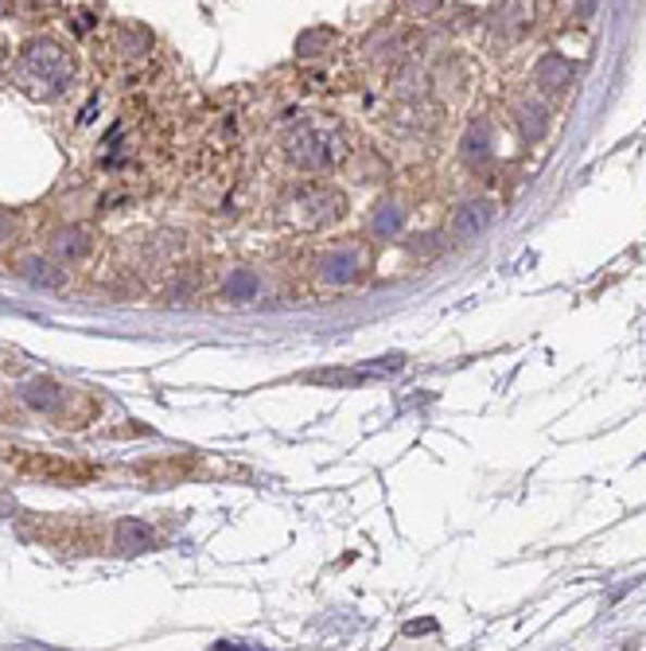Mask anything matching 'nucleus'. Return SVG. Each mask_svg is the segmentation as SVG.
Masks as SVG:
<instances>
[{"instance_id": "18", "label": "nucleus", "mask_w": 646, "mask_h": 651, "mask_svg": "<svg viewBox=\"0 0 646 651\" xmlns=\"http://www.w3.org/2000/svg\"><path fill=\"white\" fill-rule=\"evenodd\" d=\"M4 12H9V0H0V20H4Z\"/></svg>"}, {"instance_id": "12", "label": "nucleus", "mask_w": 646, "mask_h": 651, "mask_svg": "<svg viewBox=\"0 0 646 651\" xmlns=\"http://www.w3.org/2000/svg\"><path fill=\"white\" fill-rule=\"evenodd\" d=\"M332 39H335L332 28H308V32H300V39H296V56H300V59L323 56V47L332 44Z\"/></svg>"}, {"instance_id": "15", "label": "nucleus", "mask_w": 646, "mask_h": 651, "mask_svg": "<svg viewBox=\"0 0 646 651\" xmlns=\"http://www.w3.org/2000/svg\"><path fill=\"white\" fill-rule=\"evenodd\" d=\"M440 9H444V0H401V12H406L409 20H428Z\"/></svg>"}, {"instance_id": "11", "label": "nucleus", "mask_w": 646, "mask_h": 651, "mask_svg": "<svg viewBox=\"0 0 646 651\" xmlns=\"http://www.w3.org/2000/svg\"><path fill=\"white\" fill-rule=\"evenodd\" d=\"M152 542H157V535H152L145 523H137V519L117 523V546L121 550H148Z\"/></svg>"}, {"instance_id": "2", "label": "nucleus", "mask_w": 646, "mask_h": 651, "mask_svg": "<svg viewBox=\"0 0 646 651\" xmlns=\"http://www.w3.org/2000/svg\"><path fill=\"white\" fill-rule=\"evenodd\" d=\"M4 460L16 465L20 472L36 476V480H51V484H86L94 476V468L78 465V460H66V456H51V453H20V449H9Z\"/></svg>"}, {"instance_id": "4", "label": "nucleus", "mask_w": 646, "mask_h": 651, "mask_svg": "<svg viewBox=\"0 0 646 651\" xmlns=\"http://www.w3.org/2000/svg\"><path fill=\"white\" fill-rule=\"evenodd\" d=\"M288 160L296 168H308V172H320V168L332 164V145L323 137V130L315 125H305V130H296L288 137Z\"/></svg>"}, {"instance_id": "6", "label": "nucleus", "mask_w": 646, "mask_h": 651, "mask_svg": "<svg viewBox=\"0 0 646 651\" xmlns=\"http://www.w3.org/2000/svg\"><path fill=\"white\" fill-rule=\"evenodd\" d=\"M362 270V250L359 246H332V250L323 254L320 261V273L323 281H332V285H347V281H355Z\"/></svg>"}, {"instance_id": "8", "label": "nucleus", "mask_w": 646, "mask_h": 651, "mask_svg": "<svg viewBox=\"0 0 646 651\" xmlns=\"http://www.w3.org/2000/svg\"><path fill=\"white\" fill-rule=\"evenodd\" d=\"M514 125L518 133H522V140H542L545 130H549V110H545V102H537V98H522V102L514 106Z\"/></svg>"}, {"instance_id": "5", "label": "nucleus", "mask_w": 646, "mask_h": 651, "mask_svg": "<svg viewBox=\"0 0 646 651\" xmlns=\"http://www.w3.org/2000/svg\"><path fill=\"white\" fill-rule=\"evenodd\" d=\"M530 78H534L537 94H545V98H557V94H564L569 86H573L576 66L569 63L561 51H549V56H542L534 63V75H530Z\"/></svg>"}, {"instance_id": "10", "label": "nucleus", "mask_w": 646, "mask_h": 651, "mask_svg": "<svg viewBox=\"0 0 646 651\" xmlns=\"http://www.w3.org/2000/svg\"><path fill=\"white\" fill-rule=\"evenodd\" d=\"M463 160L468 164H487L490 160V133H487V122H475L468 130V137H463Z\"/></svg>"}, {"instance_id": "16", "label": "nucleus", "mask_w": 646, "mask_h": 651, "mask_svg": "<svg viewBox=\"0 0 646 651\" xmlns=\"http://www.w3.org/2000/svg\"><path fill=\"white\" fill-rule=\"evenodd\" d=\"M374 231H386V234H397L401 231V211H386V207H382L378 211V219H374Z\"/></svg>"}, {"instance_id": "17", "label": "nucleus", "mask_w": 646, "mask_h": 651, "mask_svg": "<svg viewBox=\"0 0 646 651\" xmlns=\"http://www.w3.org/2000/svg\"><path fill=\"white\" fill-rule=\"evenodd\" d=\"M253 293V278L250 273H238V278L226 285V297H250Z\"/></svg>"}, {"instance_id": "7", "label": "nucleus", "mask_w": 646, "mask_h": 651, "mask_svg": "<svg viewBox=\"0 0 646 651\" xmlns=\"http://www.w3.org/2000/svg\"><path fill=\"white\" fill-rule=\"evenodd\" d=\"M490 219H495V207H490L487 199H471V204H463L460 211H456L452 234L460 243H471V238H480V234L487 231Z\"/></svg>"}, {"instance_id": "9", "label": "nucleus", "mask_w": 646, "mask_h": 651, "mask_svg": "<svg viewBox=\"0 0 646 651\" xmlns=\"http://www.w3.org/2000/svg\"><path fill=\"white\" fill-rule=\"evenodd\" d=\"M24 398L36 409H44V414H59V409L71 402V391H63V386H55V382H47V379H36L24 386Z\"/></svg>"}, {"instance_id": "14", "label": "nucleus", "mask_w": 646, "mask_h": 651, "mask_svg": "<svg viewBox=\"0 0 646 651\" xmlns=\"http://www.w3.org/2000/svg\"><path fill=\"white\" fill-rule=\"evenodd\" d=\"M55 250L63 254V258H83V254L90 250V243H86L83 231H59L55 234Z\"/></svg>"}, {"instance_id": "3", "label": "nucleus", "mask_w": 646, "mask_h": 651, "mask_svg": "<svg viewBox=\"0 0 646 651\" xmlns=\"http://www.w3.org/2000/svg\"><path fill=\"white\" fill-rule=\"evenodd\" d=\"M542 16V0H499L495 9H490V32L507 44H518L522 36H530Z\"/></svg>"}, {"instance_id": "1", "label": "nucleus", "mask_w": 646, "mask_h": 651, "mask_svg": "<svg viewBox=\"0 0 646 651\" xmlns=\"http://www.w3.org/2000/svg\"><path fill=\"white\" fill-rule=\"evenodd\" d=\"M16 78L36 98H59L74 83V59L55 39H28L16 59Z\"/></svg>"}, {"instance_id": "13", "label": "nucleus", "mask_w": 646, "mask_h": 651, "mask_svg": "<svg viewBox=\"0 0 646 651\" xmlns=\"http://www.w3.org/2000/svg\"><path fill=\"white\" fill-rule=\"evenodd\" d=\"M24 273H28L32 281H39V285H47V288H59L63 285V273L51 266V261H44V258H24Z\"/></svg>"}]
</instances>
